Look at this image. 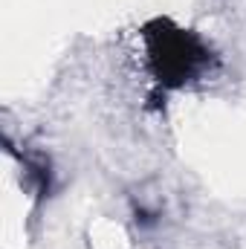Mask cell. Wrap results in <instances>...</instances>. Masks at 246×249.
Listing matches in <instances>:
<instances>
[{
    "label": "cell",
    "mask_w": 246,
    "mask_h": 249,
    "mask_svg": "<svg viewBox=\"0 0 246 249\" xmlns=\"http://www.w3.org/2000/svg\"><path fill=\"white\" fill-rule=\"evenodd\" d=\"M139 35L145 47V67L154 81V102L209 78V72L220 64L217 53L200 32L185 29L171 18H151Z\"/></svg>",
    "instance_id": "6da1fadb"
}]
</instances>
